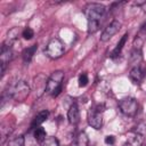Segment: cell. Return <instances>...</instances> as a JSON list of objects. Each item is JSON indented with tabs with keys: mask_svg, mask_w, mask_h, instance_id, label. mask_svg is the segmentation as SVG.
Wrapping results in <instances>:
<instances>
[{
	"mask_svg": "<svg viewBox=\"0 0 146 146\" xmlns=\"http://www.w3.org/2000/svg\"><path fill=\"white\" fill-rule=\"evenodd\" d=\"M121 29V23L119 22V21H113V22H111L106 27H105V30L103 31V33H102V35H100V41H103V42H105V41H108L114 34H116L117 32H119V30Z\"/></svg>",
	"mask_w": 146,
	"mask_h": 146,
	"instance_id": "obj_7",
	"label": "cell"
},
{
	"mask_svg": "<svg viewBox=\"0 0 146 146\" xmlns=\"http://www.w3.org/2000/svg\"><path fill=\"white\" fill-rule=\"evenodd\" d=\"M24 143H25V139L23 136H18L11 140L8 141L7 146H24Z\"/></svg>",
	"mask_w": 146,
	"mask_h": 146,
	"instance_id": "obj_18",
	"label": "cell"
},
{
	"mask_svg": "<svg viewBox=\"0 0 146 146\" xmlns=\"http://www.w3.org/2000/svg\"><path fill=\"white\" fill-rule=\"evenodd\" d=\"M119 108L124 115L135 116L138 112V103L132 97H125L119 102Z\"/></svg>",
	"mask_w": 146,
	"mask_h": 146,
	"instance_id": "obj_3",
	"label": "cell"
},
{
	"mask_svg": "<svg viewBox=\"0 0 146 146\" xmlns=\"http://www.w3.org/2000/svg\"><path fill=\"white\" fill-rule=\"evenodd\" d=\"M141 29H143V30H146V22H145V24L141 26Z\"/></svg>",
	"mask_w": 146,
	"mask_h": 146,
	"instance_id": "obj_22",
	"label": "cell"
},
{
	"mask_svg": "<svg viewBox=\"0 0 146 146\" xmlns=\"http://www.w3.org/2000/svg\"><path fill=\"white\" fill-rule=\"evenodd\" d=\"M40 146H59V141L56 137H46L41 143H40Z\"/></svg>",
	"mask_w": 146,
	"mask_h": 146,
	"instance_id": "obj_15",
	"label": "cell"
},
{
	"mask_svg": "<svg viewBox=\"0 0 146 146\" xmlns=\"http://www.w3.org/2000/svg\"><path fill=\"white\" fill-rule=\"evenodd\" d=\"M88 82H89L88 75H87L86 73L80 74V76H79V86H80V87H86V86L88 84Z\"/></svg>",
	"mask_w": 146,
	"mask_h": 146,
	"instance_id": "obj_20",
	"label": "cell"
},
{
	"mask_svg": "<svg viewBox=\"0 0 146 146\" xmlns=\"http://www.w3.org/2000/svg\"><path fill=\"white\" fill-rule=\"evenodd\" d=\"M33 35H34V32H33V30H32L31 27H25V29L23 30V32H22V36H23L25 40L32 39Z\"/></svg>",
	"mask_w": 146,
	"mask_h": 146,
	"instance_id": "obj_19",
	"label": "cell"
},
{
	"mask_svg": "<svg viewBox=\"0 0 146 146\" xmlns=\"http://www.w3.org/2000/svg\"><path fill=\"white\" fill-rule=\"evenodd\" d=\"M130 79L135 82V83H140V81L144 79L145 76V72L139 67V66H136L133 67L131 71H130V74H129Z\"/></svg>",
	"mask_w": 146,
	"mask_h": 146,
	"instance_id": "obj_11",
	"label": "cell"
},
{
	"mask_svg": "<svg viewBox=\"0 0 146 146\" xmlns=\"http://www.w3.org/2000/svg\"><path fill=\"white\" fill-rule=\"evenodd\" d=\"M46 137H47V132H46V130L43 128H41V127L35 128V130H34V138H35L36 141L41 143Z\"/></svg>",
	"mask_w": 146,
	"mask_h": 146,
	"instance_id": "obj_16",
	"label": "cell"
},
{
	"mask_svg": "<svg viewBox=\"0 0 146 146\" xmlns=\"http://www.w3.org/2000/svg\"><path fill=\"white\" fill-rule=\"evenodd\" d=\"M127 39H128V34L125 33V34L120 39V41L117 42L116 47H115V48H114V50L112 51V54H111V57H112V58H115L116 56H119V55H120V52H121V50H122L123 46H124V44H125V42H127Z\"/></svg>",
	"mask_w": 146,
	"mask_h": 146,
	"instance_id": "obj_13",
	"label": "cell"
},
{
	"mask_svg": "<svg viewBox=\"0 0 146 146\" xmlns=\"http://www.w3.org/2000/svg\"><path fill=\"white\" fill-rule=\"evenodd\" d=\"M63 80H64V72L63 71H55L51 73V75L47 80V89L46 91L54 97H57L63 87Z\"/></svg>",
	"mask_w": 146,
	"mask_h": 146,
	"instance_id": "obj_2",
	"label": "cell"
},
{
	"mask_svg": "<svg viewBox=\"0 0 146 146\" xmlns=\"http://www.w3.org/2000/svg\"><path fill=\"white\" fill-rule=\"evenodd\" d=\"M105 144H107V145H114L115 144V137L114 136H106L105 137Z\"/></svg>",
	"mask_w": 146,
	"mask_h": 146,
	"instance_id": "obj_21",
	"label": "cell"
},
{
	"mask_svg": "<svg viewBox=\"0 0 146 146\" xmlns=\"http://www.w3.org/2000/svg\"><path fill=\"white\" fill-rule=\"evenodd\" d=\"M67 119L71 124H78L80 122V110L76 104H73L68 112H67Z\"/></svg>",
	"mask_w": 146,
	"mask_h": 146,
	"instance_id": "obj_9",
	"label": "cell"
},
{
	"mask_svg": "<svg viewBox=\"0 0 146 146\" xmlns=\"http://www.w3.org/2000/svg\"><path fill=\"white\" fill-rule=\"evenodd\" d=\"M144 137L137 131H130L127 135V145L128 146H141Z\"/></svg>",
	"mask_w": 146,
	"mask_h": 146,
	"instance_id": "obj_8",
	"label": "cell"
},
{
	"mask_svg": "<svg viewBox=\"0 0 146 146\" xmlns=\"http://www.w3.org/2000/svg\"><path fill=\"white\" fill-rule=\"evenodd\" d=\"M88 124L96 129V130H99L102 127H103V115H102V112H99L96 107H92L89 110L88 112Z\"/></svg>",
	"mask_w": 146,
	"mask_h": 146,
	"instance_id": "obj_6",
	"label": "cell"
},
{
	"mask_svg": "<svg viewBox=\"0 0 146 146\" xmlns=\"http://www.w3.org/2000/svg\"><path fill=\"white\" fill-rule=\"evenodd\" d=\"M75 144H76V146H88L89 145L88 135L84 131L79 132L78 136H76V138H75Z\"/></svg>",
	"mask_w": 146,
	"mask_h": 146,
	"instance_id": "obj_14",
	"label": "cell"
},
{
	"mask_svg": "<svg viewBox=\"0 0 146 146\" xmlns=\"http://www.w3.org/2000/svg\"><path fill=\"white\" fill-rule=\"evenodd\" d=\"M48 116H49V112H48L47 110L39 112V113L35 115V117L33 119V121H32V123H31V128H39L40 124H42V123L48 119Z\"/></svg>",
	"mask_w": 146,
	"mask_h": 146,
	"instance_id": "obj_10",
	"label": "cell"
},
{
	"mask_svg": "<svg viewBox=\"0 0 146 146\" xmlns=\"http://www.w3.org/2000/svg\"><path fill=\"white\" fill-rule=\"evenodd\" d=\"M7 94L9 98L15 99L16 102H24L30 95V87L25 81L19 80L15 84L9 87V90L7 91Z\"/></svg>",
	"mask_w": 146,
	"mask_h": 146,
	"instance_id": "obj_1",
	"label": "cell"
},
{
	"mask_svg": "<svg viewBox=\"0 0 146 146\" xmlns=\"http://www.w3.org/2000/svg\"><path fill=\"white\" fill-rule=\"evenodd\" d=\"M36 49H38V46H36V44H33V46H31V47H29V48H25V49L23 50V52H22L23 60H24L25 63H30L31 59L33 58V55L35 54Z\"/></svg>",
	"mask_w": 146,
	"mask_h": 146,
	"instance_id": "obj_12",
	"label": "cell"
},
{
	"mask_svg": "<svg viewBox=\"0 0 146 146\" xmlns=\"http://www.w3.org/2000/svg\"><path fill=\"white\" fill-rule=\"evenodd\" d=\"M99 29V22L98 21H88V33L94 34Z\"/></svg>",
	"mask_w": 146,
	"mask_h": 146,
	"instance_id": "obj_17",
	"label": "cell"
},
{
	"mask_svg": "<svg viewBox=\"0 0 146 146\" xmlns=\"http://www.w3.org/2000/svg\"><path fill=\"white\" fill-rule=\"evenodd\" d=\"M65 51V48H64V44L63 42L59 40V39H52L49 41V43L47 44V48H46V55L51 58V59H57L59 58Z\"/></svg>",
	"mask_w": 146,
	"mask_h": 146,
	"instance_id": "obj_4",
	"label": "cell"
},
{
	"mask_svg": "<svg viewBox=\"0 0 146 146\" xmlns=\"http://www.w3.org/2000/svg\"><path fill=\"white\" fill-rule=\"evenodd\" d=\"M106 11V8L104 5L100 3H90L86 7L84 14L88 18V21H98L104 16Z\"/></svg>",
	"mask_w": 146,
	"mask_h": 146,
	"instance_id": "obj_5",
	"label": "cell"
}]
</instances>
